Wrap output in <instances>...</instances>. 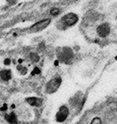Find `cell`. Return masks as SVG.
<instances>
[{
  "mask_svg": "<svg viewBox=\"0 0 117 124\" xmlns=\"http://www.w3.org/2000/svg\"><path fill=\"white\" fill-rule=\"evenodd\" d=\"M58 61H61L64 63L69 64L72 62L73 59V51L69 47H63V49H61L59 53L58 54Z\"/></svg>",
  "mask_w": 117,
  "mask_h": 124,
  "instance_id": "cell-1",
  "label": "cell"
},
{
  "mask_svg": "<svg viewBox=\"0 0 117 124\" xmlns=\"http://www.w3.org/2000/svg\"><path fill=\"white\" fill-rule=\"evenodd\" d=\"M61 82H62V79H61L60 77H56V78H52V79H50L46 85L47 93H48V94L55 93V92L59 88V86L61 85Z\"/></svg>",
  "mask_w": 117,
  "mask_h": 124,
  "instance_id": "cell-2",
  "label": "cell"
},
{
  "mask_svg": "<svg viewBox=\"0 0 117 124\" xmlns=\"http://www.w3.org/2000/svg\"><path fill=\"white\" fill-rule=\"evenodd\" d=\"M79 21V17L76 14H74V13H68L66 15H64L62 19H61V22L65 27H71V26H74L75 23Z\"/></svg>",
  "mask_w": 117,
  "mask_h": 124,
  "instance_id": "cell-3",
  "label": "cell"
},
{
  "mask_svg": "<svg viewBox=\"0 0 117 124\" xmlns=\"http://www.w3.org/2000/svg\"><path fill=\"white\" fill-rule=\"evenodd\" d=\"M50 18H46V19L37 22L36 23H34L33 26H31L30 27V31L32 33L33 32L34 33V32H38V31L44 30V29L50 24Z\"/></svg>",
  "mask_w": 117,
  "mask_h": 124,
  "instance_id": "cell-4",
  "label": "cell"
},
{
  "mask_svg": "<svg viewBox=\"0 0 117 124\" xmlns=\"http://www.w3.org/2000/svg\"><path fill=\"white\" fill-rule=\"evenodd\" d=\"M69 115V110L66 106H61L59 107V110L56 113L55 118H56V121L58 123H63L67 119V116Z\"/></svg>",
  "mask_w": 117,
  "mask_h": 124,
  "instance_id": "cell-5",
  "label": "cell"
},
{
  "mask_svg": "<svg viewBox=\"0 0 117 124\" xmlns=\"http://www.w3.org/2000/svg\"><path fill=\"white\" fill-rule=\"evenodd\" d=\"M110 30V26L108 23H102L97 27V34L100 37L104 38V37H107L109 35Z\"/></svg>",
  "mask_w": 117,
  "mask_h": 124,
  "instance_id": "cell-6",
  "label": "cell"
},
{
  "mask_svg": "<svg viewBox=\"0 0 117 124\" xmlns=\"http://www.w3.org/2000/svg\"><path fill=\"white\" fill-rule=\"evenodd\" d=\"M31 106L33 107H40L42 104V99L37 97H29L26 99Z\"/></svg>",
  "mask_w": 117,
  "mask_h": 124,
  "instance_id": "cell-7",
  "label": "cell"
},
{
  "mask_svg": "<svg viewBox=\"0 0 117 124\" xmlns=\"http://www.w3.org/2000/svg\"><path fill=\"white\" fill-rule=\"evenodd\" d=\"M0 77L2 80L8 81L11 78V70H2L0 71Z\"/></svg>",
  "mask_w": 117,
  "mask_h": 124,
  "instance_id": "cell-8",
  "label": "cell"
},
{
  "mask_svg": "<svg viewBox=\"0 0 117 124\" xmlns=\"http://www.w3.org/2000/svg\"><path fill=\"white\" fill-rule=\"evenodd\" d=\"M5 118L6 120L10 124H16L17 123V117L16 115L14 112H11L10 114H7L5 115Z\"/></svg>",
  "mask_w": 117,
  "mask_h": 124,
  "instance_id": "cell-9",
  "label": "cell"
},
{
  "mask_svg": "<svg viewBox=\"0 0 117 124\" xmlns=\"http://www.w3.org/2000/svg\"><path fill=\"white\" fill-rule=\"evenodd\" d=\"M18 70H19L22 74H23V75H25V74L26 73V71H27V69H26V67H23V66H18Z\"/></svg>",
  "mask_w": 117,
  "mask_h": 124,
  "instance_id": "cell-10",
  "label": "cell"
},
{
  "mask_svg": "<svg viewBox=\"0 0 117 124\" xmlns=\"http://www.w3.org/2000/svg\"><path fill=\"white\" fill-rule=\"evenodd\" d=\"M31 59L32 61H34V62H38L39 59V57L38 54H31Z\"/></svg>",
  "mask_w": 117,
  "mask_h": 124,
  "instance_id": "cell-11",
  "label": "cell"
},
{
  "mask_svg": "<svg viewBox=\"0 0 117 124\" xmlns=\"http://www.w3.org/2000/svg\"><path fill=\"white\" fill-rule=\"evenodd\" d=\"M50 15H57L58 13H59V10H58V8H52L51 10H50Z\"/></svg>",
  "mask_w": 117,
  "mask_h": 124,
  "instance_id": "cell-12",
  "label": "cell"
},
{
  "mask_svg": "<svg viewBox=\"0 0 117 124\" xmlns=\"http://www.w3.org/2000/svg\"><path fill=\"white\" fill-rule=\"evenodd\" d=\"M39 73H40V70H39V68H37V67L34 68V70L32 71V75H35V74H39Z\"/></svg>",
  "mask_w": 117,
  "mask_h": 124,
  "instance_id": "cell-13",
  "label": "cell"
},
{
  "mask_svg": "<svg viewBox=\"0 0 117 124\" xmlns=\"http://www.w3.org/2000/svg\"><path fill=\"white\" fill-rule=\"evenodd\" d=\"M7 104H4V105H3V107H2L1 108V110H7Z\"/></svg>",
  "mask_w": 117,
  "mask_h": 124,
  "instance_id": "cell-14",
  "label": "cell"
},
{
  "mask_svg": "<svg viewBox=\"0 0 117 124\" xmlns=\"http://www.w3.org/2000/svg\"><path fill=\"white\" fill-rule=\"evenodd\" d=\"M4 63H5V65H8V64H10V59H6V60H5Z\"/></svg>",
  "mask_w": 117,
  "mask_h": 124,
  "instance_id": "cell-15",
  "label": "cell"
}]
</instances>
